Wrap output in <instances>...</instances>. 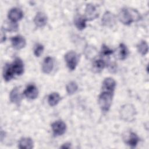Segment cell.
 I'll use <instances>...</instances> for the list:
<instances>
[{"label": "cell", "instance_id": "obj_22", "mask_svg": "<svg viewBox=\"0 0 149 149\" xmlns=\"http://www.w3.org/2000/svg\"><path fill=\"white\" fill-rule=\"evenodd\" d=\"M137 49L139 53H140L143 55H145L147 54L148 51V44L145 41H141L137 45Z\"/></svg>", "mask_w": 149, "mask_h": 149}, {"label": "cell", "instance_id": "obj_1", "mask_svg": "<svg viewBox=\"0 0 149 149\" xmlns=\"http://www.w3.org/2000/svg\"><path fill=\"white\" fill-rule=\"evenodd\" d=\"M118 17L123 24L129 25L133 22L139 20L140 14L135 9L125 8L119 12Z\"/></svg>", "mask_w": 149, "mask_h": 149}, {"label": "cell", "instance_id": "obj_20", "mask_svg": "<svg viewBox=\"0 0 149 149\" xmlns=\"http://www.w3.org/2000/svg\"><path fill=\"white\" fill-rule=\"evenodd\" d=\"M87 19L81 16H77L74 19V24L77 29L83 30L86 27Z\"/></svg>", "mask_w": 149, "mask_h": 149}, {"label": "cell", "instance_id": "obj_7", "mask_svg": "<svg viewBox=\"0 0 149 149\" xmlns=\"http://www.w3.org/2000/svg\"><path fill=\"white\" fill-rule=\"evenodd\" d=\"M115 87H116V81L113 78L107 77L102 82V91H108V92L113 93Z\"/></svg>", "mask_w": 149, "mask_h": 149}, {"label": "cell", "instance_id": "obj_24", "mask_svg": "<svg viewBox=\"0 0 149 149\" xmlns=\"http://www.w3.org/2000/svg\"><path fill=\"white\" fill-rule=\"evenodd\" d=\"M105 66V62L102 59H98L95 61L93 64V68L96 72H101Z\"/></svg>", "mask_w": 149, "mask_h": 149}, {"label": "cell", "instance_id": "obj_11", "mask_svg": "<svg viewBox=\"0 0 149 149\" xmlns=\"http://www.w3.org/2000/svg\"><path fill=\"white\" fill-rule=\"evenodd\" d=\"M54 68V61L50 56L46 57L42 64V70L44 73L49 74Z\"/></svg>", "mask_w": 149, "mask_h": 149}, {"label": "cell", "instance_id": "obj_10", "mask_svg": "<svg viewBox=\"0 0 149 149\" xmlns=\"http://www.w3.org/2000/svg\"><path fill=\"white\" fill-rule=\"evenodd\" d=\"M13 47L16 49H20L24 48L26 44V40L21 36H16L11 38Z\"/></svg>", "mask_w": 149, "mask_h": 149}, {"label": "cell", "instance_id": "obj_4", "mask_svg": "<svg viewBox=\"0 0 149 149\" xmlns=\"http://www.w3.org/2000/svg\"><path fill=\"white\" fill-rule=\"evenodd\" d=\"M136 115V109L133 106L126 104L120 109V116L123 119L127 121H131L134 119Z\"/></svg>", "mask_w": 149, "mask_h": 149}, {"label": "cell", "instance_id": "obj_14", "mask_svg": "<svg viewBox=\"0 0 149 149\" xmlns=\"http://www.w3.org/2000/svg\"><path fill=\"white\" fill-rule=\"evenodd\" d=\"M38 91L37 87L34 85H29L27 87L26 89L24 91V95L31 100H34L38 96Z\"/></svg>", "mask_w": 149, "mask_h": 149}, {"label": "cell", "instance_id": "obj_23", "mask_svg": "<svg viewBox=\"0 0 149 149\" xmlns=\"http://www.w3.org/2000/svg\"><path fill=\"white\" fill-rule=\"evenodd\" d=\"M77 88H78V86L77 83L73 81L69 82L66 85V91L69 95H72L75 93L77 90Z\"/></svg>", "mask_w": 149, "mask_h": 149}, {"label": "cell", "instance_id": "obj_8", "mask_svg": "<svg viewBox=\"0 0 149 149\" xmlns=\"http://www.w3.org/2000/svg\"><path fill=\"white\" fill-rule=\"evenodd\" d=\"M8 16L11 22L16 23V22L22 19L23 16V13L20 9L14 8L9 10Z\"/></svg>", "mask_w": 149, "mask_h": 149}, {"label": "cell", "instance_id": "obj_6", "mask_svg": "<svg viewBox=\"0 0 149 149\" xmlns=\"http://www.w3.org/2000/svg\"><path fill=\"white\" fill-rule=\"evenodd\" d=\"M102 23L103 25L106 27H113L116 24L115 15L110 12H106L102 16Z\"/></svg>", "mask_w": 149, "mask_h": 149}, {"label": "cell", "instance_id": "obj_13", "mask_svg": "<svg viewBox=\"0 0 149 149\" xmlns=\"http://www.w3.org/2000/svg\"><path fill=\"white\" fill-rule=\"evenodd\" d=\"M34 22L37 27H42L47 23V17L44 13L39 12L34 17Z\"/></svg>", "mask_w": 149, "mask_h": 149}, {"label": "cell", "instance_id": "obj_15", "mask_svg": "<svg viewBox=\"0 0 149 149\" xmlns=\"http://www.w3.org/2000/svg\"><path fill=\"white\" fill-rule=\"evenodd\" d=\"M10 101L12 103L19 104L22 100V95L19 89L17 87H15L10 93L9 95Z\"/></svg>", "mask_w": 149, "mask_h": 149}, {"label": "cell", "instance_id": "obj_12", "mask_svg": "<svg viewBox=\"0 0 149 149\" xmlns=\"http://www.w3.org/2000/svg\"><path fill=\"white\" fill-rule=\"evenodd\" d=\"M11 65L15 74L17 75H21L24 72V65L20 58H16Z\"/></svg>", "mask_w": 149, "mask_h": 149}, {"label": "cell", "instance_id": "obj_28", "mask_svg": "<svg viewBox=\"0 0 149 149\" xmlns=\"http://www.w3.org/2000/svg\"><path fill=\"white\" fill-rule=\"evenodd\" d=\"M6 40V36L5 35V33H3V31H1V41L2 42H3V41H5Z\"/></svg>", "mask_w": 149, "mask_h": 149}, {"label": "cell", "instance_id": "obj_2", "mask_svg": "<svg viewBox=\"0 0 149 149\" xmlns=\"http://www.w3.org/2000/svg\"><path fill=\"white\" fill-rule=\"evenodd\" d=\"M113 93L102 91L98 97V104L101 110L107 112L110 109L112 104Z\"/></svg>", "mask_w": 149, "mask_h": 149}, {"label": "cell", "instance_id": "obj_21", "mask_svg": "<svg viewBox=\"0 0 149 149\" xmlns=\"http://www.w3.org/2000/svg\"><path fill=\"white\" fill-rule=\"evenodd\" d=\"M128 54H129V51L126 46L123 43L120 44L119 45V53H118L119 58L120 60H124L127 58Z\"/></svg>", "mask_w": 149, "mask_h": 149}, {"label": "cell", "instance_id": "obj_29", "mask_svg": "<svg viewBox=\"0 0 149 149\" xmlns=\"http://www.w3.org/2000/svg\"><path fill=\"white\" fill-rule=\"evenodd\" d=\"M62 148H70V143H65L63 144V146L61 147Z\"/></svg>", "mask_w": 149, "mask_h": 149}, {"label": "cell", "instance_id": "obj_19", "mask_svg": "<svg viewBox=\"0 0 149 149\" xmlns=\"http://www.w3.org/2000/svg\"><path fill=\"white\" fill-rule=\"evenodd\" d=\"M61 100V97L58 93H51L48 98V102L51 107L55 106Z\"/></svg>", "mask_w": 149, "mask_h": 149}, {"label": "cell", "instance_id": "obj_17", "mask_svg": "<svg viewBox=\"0 0 149 149\" xmlns=\"http://www.w3.org/2000/svg\"><path fill=\"white\" fill-rule=\"evenodd\" d=\"M14 72L11 64H6L3 71V76L6 81L10 80L14 76Z\"/></svg>", "mask_w": 149, "mask_h": 149}, {"label": "cell", "instance_id": "obj_18", "mask_svg": "<svg viewBox=\"0 0 149 149\" xmlns=\"http://www.w3.org/2000/svg\"><path fill=\"white\" fill-rule=\"evenodd\" d=\"M139 141V138L137 135L133 132H130L126 141V143L130 146L131 147L133 148L135 147Z\"/></svg>", "mask_w": 149, "mask_h": 149}, {"label": "cell", "instance_id": "obj_5", "mask_svg": "<svg viewBox=\"0 0 149 149\" xmlns=\"http://www.w3.org/2000/svg\"><path fill=\"white\" fill-rule=\"evenodd\" d=\"M53 134L55 136L63 134L66 129V124L62 120H57L51 125Z\"/></svg>", "mask_w": 149, "mask_h": 149}, {"label": "cell", "instance_id": "obj_9", "mask_svg": "<svg viewBox=\"0 0 149 149\" xmlns=\"http://www.w3.org/2000/svg\"><path fill=\"white\" fill-rule=\"evenodd\" d=\"M86 19L88 20H93L97 18L98 14L97 12L96 8L92 4H87L85 10Z\"/></svg>", "mask_w": 149, "mask_h": 149}, {"label": "cell", "instance_id": "obj_27", "mask_svg": "<svg viewBox=\"0 0 149 149\" xmlns=\"http://www.w3.org/2000/svg\"><path fill=\"white\" fill-rule=\"evenodd\" d=\"M5 29L8 31H15L17 29V24L15 22H11L6 24V27H5Z\"/></svg>", "mask_w": 149, "mask_h": 149}, {"label": "cell", "instance_id": "obj_3", "mask_svg": "<svg viewBox=\"0 0 149 149\" xmlns=\"http://www.w3.org/2000/svg\"><path fill=\"white\" fill-rule=\"evenodd\" d=\"M65 60L69 69L73 70L76 69L79 63V56L76 52L70 51L65 55Z\"/></svg>", "mask_w": 149, "mask_h": 149}, {"label": "cell", "instance_id": "obj_26", "mask_svg": "<svg viewBox=\"0 0 149 149\" xmlns=\"http://www.w3.org/2000/svg\"><path fill=\"white\" fill-rule=\"evenodd\" d=\"M113 53V51L108 46L103 44L101 48V54L105 56H108Z\"/></svg>", "mask_w": 149, "mask_h": 149}, {"label": "cell", "instance_id": "obj_16", "mask_svg": "<svg viewBox=\"0 0 149 149\" xmlns=\"http://www.w3.org/2000/svg\"><path fill=\"white\" fill-rule=\"evenodd\" d=\"M19 148L21 149H31L33 148V141L30 137L22 138L19 142Z\"/></svg>", "mask_w": 149, "mask_h": 149}, {"label": "cell", "instance_id": "obj_25", "mask_svg": "<svg viewBox=\"0 0 149 149\" xmlns=\"http://www.w3.org/2000/svg\"><path fill=\"white\" fill-rule=\"evenodd\" d=\"M44 51V46L42 44H37L34 49V54L36 56H40Z\"/></svg>", "mask_w": 149, "mask_h": 149}]
</instances>
